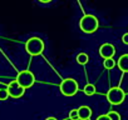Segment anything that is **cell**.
Returning a JSON list of instances; mask_svg holds the SVG:
<instances>
[{"mask_svg":"<svg viewBox=\"0 0 128 120\" xmlns=\"http://www.w3.org/2000/svg\"><path fill=\"white\" fill-rule=\"evenodd\" d=\"M79 28L86 34H93L99 28V20L94 15L87 14L79 20Z\"/></svg>","mask_w":128,"mask_h":120,"instance_id":"cell-1","label":"cell"},{"mask_svg":"<svg viewBox=\"0 0 128 120\" xmlns=\"http://www.w3.org/2000/svg\"><path fill=\"white\" fill-rule=\"evenodd\" d=\"M25 50L29 55L32 56H36L40 55L44 51V41L40 38L33 36L30 38L26 43H25Z\"/></svg>","mask_w":128,"mask_h":120,"instance_id":"cell-2","label":"cell"},{"mask_svg":"<svg viewBox=\"0 0 128 120\" xmlns=\"http://www.w3.org/2000/svg\"><path fill=\"white\" fill-rule=\"evenodd\" d=\"M59 89L64 96H73L78 93V83L74 79H64L60 83Z\"/></svg>","mask_w":128,"mask_h":120,"instance_id":"cell-3","label":"cell"},{"mask_svg":"<svg viewBox=\"0 0 128 120\" xmlns=\"http://www.w3.org/2000/svg\"><path fill=\"white\" fill-rule=\"evenodd\" d=\"M126 98V93L123 91V89L116 86V88H112L109 89V91L107 93V100L109 104L112 105H119L123 103Z\"/></svg>","mask_w":128,"mask_h":120,"instance_id":"cell-4","label":"cell"},{"mask_svg":"<svg viewBox=\"0 0 128 120\" xmlns=\"http://www.w3.org/2000/svg\"><path fill=\"white\" fill-rule=\"evenodd\" d=\"M23 88H25V89H28V88H30V86H33L34 85V83H35V76H34V74L32 73V71H29V70H23V71H20L18 75H16V79H15Z\"/></svg>","mask_w":128,"mask_h":120,"instance_id":"cell-5","label":"cell"},{"mask_svg":"<svg viewBox=\"0 0 128 120\" xmlns=\"http://www.w3.org/2000/svg\"><path fill=\"white\" fill-rule=\"evenodd\" d=\"M8 91H9V95L12 96V98H22L23 95H24V93H25V88H23L16 80H14V81H12V83H9V85H8Z\"/></svg>","mask_w":128,"mask_h":120,"instance_id":"cell-6","label":"cell"},{"mask_svg":"<svg viewBox=\"0 0 128 120\" xmlns=\"http://www.w3.org/2000/svg\"><path fill=\"white\" fill-rule=\"evenodd\" d=\"M116 54V48L109 44V43H104L100 45L99 48V55L103 59H108V58H113V55Z\"/></svg>","mask_w":128,"mask_h":120,"instance_id":"cell-7","label":"cell"},{"mask_svg":"<svg viewBox=\"0 0 128 120\" xmlns=\"http://www.w3.org/2000/svg\"><path fill=\"white\" fill-rule=\"evenodd\" d=\"M78 114H79V119L80 120H88L90 116H92V109L89 106H80L78 109Z\"/></svg>","mask_w":128,"mask_h":120,"instance_id":"cell-8","label":"cell"},{"mask_svg":"<svg viewBox=\"0 0 128 120\" xmlns=\"http://www.w3.org/2000/svg\"><path fill=\"white\" fill-rule=\"evenodd\" d=\"M117 65H118L119 70H122L124 73H128V54H124L118 59Z\"/></svg>","mask_w":128,"mask_h":120,"instance_id":"cell-9","label":"cell"},{"mask_svg":"<svg viewBox=\"0 0 128 120\" xmlns=\"http://www.w3.org/2000/svg\"><path fill=\"white\" fill-rule=\"evenodd\" d=\"M88 60H89V58H88V55H87L86 53H80V54L77 55V63L80 64V65L87 64V63H88Z\"/></svg>","mask_w":128,"mask_h":120,"instance_id":"cell-10","label":"cell"},{"mask_svg":"<svg viewBox=\"0 0 128 120\" xmlns=\"http://www.w3.org/2000/svg\"><path fill=\"white\" fill-rule=\"evenodd\" d=\"M116 60H113V58H108V59H104V63H103V65H104V68L106 69H108V70H112L114 66H116Z\"/></svg>","mask_w":128,"mask_h":120,"instance_id":"cell-11","label":"cell"},{"mask_svg":"<svg viewBox=\"0 0 128 120\" xmlns=\"http://www.w3.org/2000/svg\"><path fill=\"white\" fill-rule=\"evenodd\" d=\"M83 90H84V94L88 95V96H92V95L96 94V86L93 84H87Z\"/></svg>","mask_w":128,"mask_h":120,"instance_id":"cell-12","label":"cell"},{"mask_svg":"<svg viewBox=\"0 0 128 120\" xmlns=\"http://www.w3.org/2000/svg\"><path fill=\"white\" fill-rule=\"evenodd\" d=\"M69 119L70 120H80L79 119V114H78V109H74L69 113Z\"/></svg>","mask_w":128,"mask_h":120,"instance_id":"cell-13","label":"cell"},{"mask_svg":"<svg viewBox=\"0 0 128 120\" xmlns=\"http://www.w3.org/2000/svg\"><path fill=\"white\" fill-rule=\"evenodd\" d=\"M9 91L8 89H0V100H6L9 98Z\"/></svg>","mask_w":128,"mask_h":120,"instance_id":"cell-14","label":"cell"},{"mask_svg":"<svg viewBox=\"0 0 128 120\" xmlns=\"http://www.w3.org/2000/svg\"><path fill=\"white\" fill-rule=\"evenodd\" d=\"M108 116L110 118V120H120V115L117 111H109Z\"/></svg>","mask_w":128,"mask_h":120,"instance_id":"cell-15","label":"cell"},{"mask_svg":"<svg viewBox=\"0 0 128 120\" xmlns=\"http://www.w3.org/2000/svg\"><path fill=\"white\" fill-rule=\"evenodd\" d=\"M97 120H110V118H109L108 114H107V115H100V116H98Z\"/></svg>","mask_w":128,"mask_h":120,"instance_id":"cell-16","label":"cell"},{"mask_svg":"<svg viewBox=\"0 0 128 120\" xmlns=\"http://www.w3.org/2000/svg\"><path fill=\"white\" fill-rule=\"evenodd\" d=\"M122 41H123L124 44H127V45H128V33H126V34L122 36Z\"/></svg>","mask_w":128,"mask_h":120,"instance_id":"cell-17","label":"cell"},{"mask_svg":"<svg viewBox=\"0 0 128 120\" xmlns=\"http://www.w3.org/2000/svg\"><path fill=\"white\" fill-rule=\"evenodd\" d=\"M39 3H42V4H49V3H52L53 0H38Z\"/></svg>","mask_w":128,"mask_h":120,"instance_id":"cell-18","label":"cell"},{"mask_svg":"<svg viewBox=\"0 0 128 120\" xmlns=\"http://www.w3.org/2000/svg\"><path fill=\"white\" fill-rule=\"evenodd\" d=\"M45 120H56L55 118H53V116H49V118H46Z\"/></svg>","mask_w":128,"mask_h":120,"instance_id":"cell-19","label":"cell"}]
</instances>
